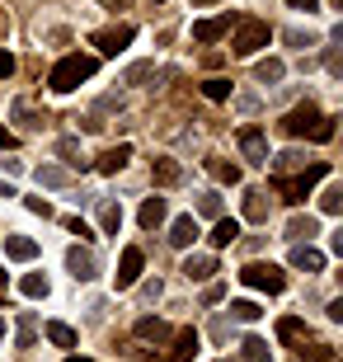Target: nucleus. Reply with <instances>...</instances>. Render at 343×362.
<instances>
[{"label": "nucleus", "instance_id": "1", "mask_svg": "<svg viewBox=\"0 0 343 362\" xmlns=\"http://www.w3.org/2000/svg\"><path fill=\"white\" fill-rule=\"evenodd\" d=\"M282 132L287 136H310V141H330L334 136V118H325L315 104H301L282 118Z\"/></svg>", "mask_w": 343, "mask_h": 362}, {"label": "nucleus", "instance_id": "2", "mask_svg": "<svg viewBox=\"0 0 343 362\" xmlns=\"http://www.w3.org/2000/svg\"><path fill=\"white\" fill-rule=\"evenodd\" d=\"M94 71H99V62L94 57H85V52H71V57H62L52 66V76H47V85H52L57 94H71L80 81H90Z\"/></svg>", "mask_w": 343, "mask_h": 362}, {"label": "nucleus", "instance_id": "3", "mask_svg": "<svg viewBox=\"0 0 343 362\" xmlns=\"http://www.w3.org/2000/svg\"><path fill=\"white\" fill-rule=\"evenodd\" d=\"M320 179H330V165L310 160L301 175H277V193H282L287 202H301V198H310V188H315Z\"/></svg>", "mask_w": 343, "mask_h": 362}, {"label": "nucleus", "instance_id": "4", "mask_svg": "<svg viewBox=\"0 0 343 362\" xmlns=\"http://www.w3.org/2000/svg\"><path fill=\"white\" fill-rule=\"evenodd\" d=\"M268 38H273V28H268L264 19H236V42H231V52L254 57L259 47H268Z\"/></svg>", "mask_w": 343, "mask_h": 362}, {"label": "nucleus", "instance_id": "5", "mask_svg": "<svg viewBox=\"0 0 343 362\" xmlns=\"http://www.w3.org/2000/svg\"><path fill=\"white\" fill-rule=\"evenodd\" d=\"M240 282L254 287V292H282V287H287V278H282L277 264H245V269H240Z\"/></svg>", "mask_w": 343, "mask_h": 362}, {"label": "nucleus", "instance_id": "6", "mask_svg": "<svg viewBox=\"0 0 343 362\" xmlns=\"http://www.w3.org/2000/svg\"><path fill=\"white\" fill-rule=\"evenodd\" d=\"M132 38H136V28H132V24H113V28H99V33H94L90 42H94V47H99L104 57H118Z\"/></svg>", "mask_w": 343, "mask_h": 362}, {"label": "nucleus", "instance_id": "7", "mask_svg": "<svg viewBox=\"0 0 343 362\" xmlns=\"http://www.w3.org/2000/svg\"><path fill=\"white\" fill-rule=\"evenodd\" d=\"M141 250H122V259H118V273H113V282H118V292H127V287H136V278H141Z\"/></svg>", "mask_w": 343, "mask_h": 362}, {"label": "nucleus", "instance_id": "8", "mask_svg": "<svg viewBox=\"0 0 343 362\" xmlns=\"http://www.w3.org/2000/svg\"><path fill=\"white\" fill-rule=\"evenodd\" d=\"M198 349H202L198 329H179L174 344H170V353H165V362H193V358H198Z\"/></svg>", "mask_w": 343, "mask_h": 362}, {"label": "nucleus", "instance_id": "9", "mask_svg": "<svg viewBox=\"0 0 343 362\" xmlns=\"http://www.w3.org/2000/svg\"><path fill=\"white\" fill-rule=\"evenodd\" d=\"M240 151H245V160L268 165V136L259 132V127H245V132H240Z\"/></svg>", "mask_w": 343, "mask_h": 362}, {"label": "nucleus", "instance_id": "10", "mask_svg": "<svg viewBox=\"0 0 343 362\" xmlns=\"http://www.w3.org/2000/svg\"><path fill=\"white\" fill-rule=\"evenodd\" d=\"M66 269H71V278H76V282H90L94 273H99V264H94L90 250H80V245H76V250H66Z\"/></svg>", "mask_w": 343, "mask_h": 362}, {"label": "nucleus", "instance_id": "11", "mask_svg": "<svg viewBox=\"0 0 343 362\" xmlns=\"http://www.w3.org/2000/svg\"><path fill=\"white\" fill-rule=\"evenodd\" d=\"M291 269H306V273H320L325 269V255H320L310 240H301V245H291Z\"/></svg>", "mask_w": 343, "mask_h": 362}, {"label": "nucleus", "instance_id": "12", "mask_svg": "<svg viewBox=\"0 0 343 362\" xmlns=\"http://www.w3.org/2000/svg\"><path fill=\"white\" fill-rule=\"evenodd\" d=\"M268 212H273V198L264 188H250L245 193V221H268Z\"/></svg>", "mask_w": 343, "mask_h": 362}, {"label": "nucleus", "instance_id": "13", "mask_svg": "<svg viewBox=\"0 0 343 362\" xmlns=\"http://www.w3.org/2000/svg\"><path fill=\"white\" fill-rule=\"evenodd\" d=\"M231 24H236L231 14H216V19H198V24H193V38H198V42H216Z\"/></svg>", "mask_w": 343, "mask_h": 362}, {"label": "nucleus", "instance_id": "14", "mask_svg": "<svg viewBox=\"0 0 343 362\" xmlns=\"http://www.w3.org/2000/svg\"><path fill=\"white\" fill-rule=\"evenodd\" d=\"M193 240H198V221H193V216H174V226H170V245H174V250H188Z\"/></svg>", "mask_w": 343, "mask_h": 362}, {"label": "nucleus", "instance_id": "15", "mask_svg": "<svg viewBox=\"0 0 343 362\" xmlns=\"http://www.w3.org/2000/svg\"><path fill=\"white\" fill-rule=\"evenodd\" d=\"M211 273H216V259H211V255H188L184 259V278L188 282H207Z\"/></svg>", "mask_w": 343, "mask_h": 362}, {"label": "nucleus", "instance_id": "16", "mask_svg": "<svg viewBox=\"0 0 343 362\" xmlns=\"http://www.w3.org/2000/svg\"><path fill=\"white\" fill-rule=\"evenodd\" d=\"M127 160H132V146H127V141H122V146H108L104 156H99V175H118Z\"/></svg>", "mask_w": 343, "mask_h": 362}, {"label": "nucleus", "instance_id": "17", "mask_svg": "<svg viewBox=\"0 0 343 362\" xmlns=\"http://www.w3.org/2000/svg\"><path fill=\"white\" fill-rule=\"evenodd\" d=\"M236 240H240V221H236V216H216V226H211V245L226 250V245H236Z\"/></svg>", "mask_w": 343, "mask_h": 362}, {"label": "nucleus", "instance_id": "18", "mask_svg": "<svg viewBox=\"0 0 343 362\" xmlns=\"http://www.w3.org/2000/svg\"><path fill=\"white\" fill-rule=\"evenodd\" d=\"M310 235H320V221H315V216H291V221H287V240L291 245L310 240Z\"/></svg>", "mask_w": 343, "mask_h": 362}, {"label": "nucleus", "instance_id": "19", "mask_svg": "<svg viewBox=\"0 0 343 362\" xmlns=\"http://www.w3.org/2000/svg\"><path fill=\"white\" fill-rule=\"evenodd\" d=\"M5 255L19 259V264H28V259L38 255V240H28V235H5Z\"/></svg>", "mask_w": 343, "mask_h": 362}, {"label": "nucleus", "instance_id": "20", "mask_svg": "<svg viewBox=\"0 0 343 362\" xmlns=\"http://www.w3.org/2000/svg\"><path fill=\"white\" fill-rule=\"evenodd\" d=\"M136 339H156V344H165V339H170V325L156 320V315H141V320H136Z\"/></svg>", "mask_w": 343, "mask_h": 362}, {"label": "nucleus", "instance_id": "21", "mask_svg": "<svg viewBox=\"0 0 343 362\" xmlns=\"http://www.w3.org/2000/svg\"><path fill=\"white\" fill-rule=\"evenodd\" d=\"M136 221H141L146 230H156L160 221H165V198H146V202H141V212H136Z\"/></svg>", "mask_w": 343, "mask_h": 362}, {"label": "nucleus", "instance_id": "22", "mask_svg": "<svg viewBox=\"0 0 343 362\" xmlns=\"http://www.w3.org/2000/svg\"><path fill=\"white\" fill-rule=\"evenodd\" d=\"M151 175H156V184H160V188H174L179 179H184V170H179L174 160H151Z\"/></svg>", "mask_w": 343, "mask_h": 362}, {"label": "nucleus", "instance_id": "23", "mask_svg": "<svg viewBox=\"0 0 343 362\" xmlns=\"http://www.w3.org/2000/svg\"><path fill=\"white\" fill-rule=\"evenodd\" d=\"M42 334L52 339L57 349H76V329H71V325H62V320H47V325H42Z\"/></svg>", "mask_w": 343, "mask_h": 362}, {"label": "nucleus", "instance_id": "24", "mask_svg": "<svg viewBox=\"0 0 343 362\" xmlns=\"http://www.w3.org/2000/svg\"><path fill=\"white\" fill-rule=\"evenodd\" d=\"M14 339H19V349H33V339H38V315H33V310H24V315H19Z\"/></svg>", "mask_w": 343, "mask_h": 362}, {"label": "nucleus", "instance_id": "25", "mask_svg": "<svg viewBox=\"0 0 343 362\" xmlns=\"http://www.w3.org/2000/svg\"><path fill=\"white\" fill-rule=\"evenodd\" d=\"M99 226H104V235H118L122 230V207L118 202H104V207H99Z\"/></svg>", "mask_w": 343, "mask_h": 362}, {"label": "nucleus", "instance_id": "26", "mask_svg": "<svg viewBox=\"0 0 343 362\" xmlns=\"http://www.w3.org/2000/svg\"><path fill=\"white\" fill-rule=\"evenodd\" d=\"M254 76H259V81H264V85H277V81H282V76H287V66H282L277 57H264V62L254 66Z\"/></svg>", "mask_w": 343, "mask_h": 362}, {"label": "nucleus", "instance_id": "27", "mask_svg": "<svg viewBox=\"0 0 343 362\" xmlns=\"http://www.w3.org/2000/svg\"><path fill=\"white\" fill-rule=\"evenodd\" d=\"M207 170H211L216 184H240V170H236V165H226V160H216V156L207 160Z\"/></svg>", "mask_w": 343, "mask_h": 362}, {"label": "nucleus", "instance_id": "28", "mask_svg": "<svg viewBox=\"0 0 343 362\" xmlns=\"http://www.w3.org/2000/svg\"><path fill=\"white\" fill-rule=\"evenodd\" d=\"M277 339H287V344H301V339H306V325L296 320V315H287V320H277Z\"/></svg>", "mask_w": 343, "mask_h": 362}, {"label": "nucleus", "instance_id": "29", "mask_svg": "<svg viewBox=\"0 0 343 362\" xmlns=\"http://www.w3.org/2000/svg\"><path fill=\"white\" fill-rule=\"evenodd\" d=\"M38 184L42 188H62V184H71V175L62 170V165H42V170H38Z\"/></svg>", "mask_w": 343, "mask_h": 362}, {"label": "nucleus", "instance_id": "30", "mask_svg": "<svg viewBox=\"0 0 343 362\" xmlns=\"http://www.w3.org/2000/svg\"><path fill=\"white\" fill-rule=\"evenodd\" d=\"M19 292L38 301V296H47V278H42V273H24V278H19Z\"/></svg>", "mask_w": 343, "mask_h": 362}, {"label": "nucleus", "instance_id": "31", "mask_svg": "<svg viewBox=\"0 0 343 362\" xmlns=\"http://www.w3.org/2000/svg\"><path fill=\"white\" fill-rule=\"evenodd\" d=\"M273 170H277V175H291V170H306V156H301V151H282V156L273 160Z\"/></svg>", "mask_w": 343, "mask_h": 362}, {"label": "nucleus", "instance_id": "32", "mask_svg": "<svg viewBox=\"0 0 343 362\" xmlns=\"http://www.w3.org/2000/svg\"><path fill=\"white\" fill-rule=\"evenodd\" d=\"M320 207H325V212H339L343 207V184H325V193H320Z\"/></svg>", "mask_w": 343, "mask_h": 362}, {"label": "nucleus", "instance_id": "33", "mask_svg": "<svg viewBox=\"0 0 343 362\" xmlns=\"http://www.w3.org/2000/svg\"><path fill=\"white\" fill-rule=\"evenodd\" d=\"M14 122H19V127H24V132H38V113H33V108L24 104V99H19V104H14Z\"/></svg>", "mask_w": 343, "mask_h": 362}, {"label": "nucleus", "instance_id": "34", "mask_svg": "<svg viewBox=\"0 0 343 362\" xmlns=\"http://www.w3.org/2000/svg\"><path fill=\"white\" fill-rule=\"evenodd\" d=\"M202 94L221 104V99H231V81H221V76H211V81H202Z\"/></svg>", "mask_w": 343, "mask_h": 362}, {"label": "nucleus", "instance_id": "35", "mask_svg": "<svg viewBox=\"0 0 343 362\" xmlns=\"http://www.w3.org/2000/svg\"><path fill=\"white\" fill-rule=\"evenodd\" d=\"M240 349H245V362H268V344L264 339H245Z\"/></svg>", "mask_w": 343, "mask_h": 362}, {"label": "nucleus", "instance_id": "36", "mask_svg": "<svg viewBox=\"0 0 343 362\" xmlns=\"http://www.w3.org/2000/svg\"><path fill=\"white\" fill-rule=\"evenodd\" d=\"M231 315H236V320H245V325H250V320H259L264 310L254 306V301H231Z\"/></svg>", "mask_w": 343, "mask_h": 362}, {"label": "nucleus", "instance_id": "37", "mask_svg": "<svg viewBox=\"0 0 343 362\" xmlns=\"http://www.w3.org/2000/svg\"><path fill=\"white\" fill-rule=\"evenodd\" d=\"M198 212L202 216H221V198H216V193H202V198H198Z\"/></svg>", "mask_w": 343, "mask_h": 362}, {"label": "nucleus", "instance_id": "38", "mask_svg": "<svg viewBox=\"0 0 343 362\" xmlns=\"http://www.w3.org/2000/svg\"><path fill=\"white\" fill-rule=\"evenodd\" d=\"M151 76H156V66H151V62H141V66L127 71V85H141V81H151Z\"/></svg>", "mask_w": 343, "mask_h": 362}, {"label": "nucleus", "instance_id": "39", "mask_svg": "<svg viewBox=\"0 0 343 362\" xmlns=\"http://www.w3.org/2000/svg\"><path fill=\"white\" fill-rule=\"evenodd\" d=\"M287 42H291V47H315V33H310V28H306V33H301V28H291Z\"/></svg>", "mask_w": 343, "mask_h": 362}, {"label": "nucleus", "instance_id": "40", "mask_svg": "<svg viewBox=\"0 0 343 362\" xmlns=\"http://www.w3.org/2000/svg\"><path fill=\"white\" fill-rule=\"evenodd\" d=\"M24 207H28L33 216H52V202H47V198H28Z\"/></svg>", "mask_w": 343, "mask_h": 362}, {"label": "nucleus", "instance_id": "41", "mask_svg": "<svg viewBox=\"0 0 343 362\" xmlns=\"http://www.w3.org/2000/svg\"><path fill=\"white\" fill-rule=\"evenodd\" d=\"M330 358H334V353L325 349V344H315V349H310V353H301V362H330Z\"/></svg>", "mask_w": 343, "mask_h": 362}, {"label": "nucleus", "instance_id": "42", "mask_svg": "<svg viewBox=\"0 0 343 362\" xmlns=\"http://www.w3.org/2000/svg\"><path fill=\"white\" fill-rule=\"evenodd\" d=\"M10 76H14V57L0 47V81H10Z\"/></svg>", "mask_w": 343, "mask_h": 362}, {"label": "nucleus", "instance_id": "43", "mask_svg": "<svg viewBox=\"0 0 343 362\" xmlns=\"http://www.w3.org/2000/svg\"><path fill=\"white\" fill-rule=\"evenodd\" d=\"M57 151H62V156H66V160H71V165H76V170H80V160H76V156H80V146H76V141H62V146H57Z\"/></svg>", "mask_w": 343, "mask_h": 362}, {"label": "nucleus", "instance_id": "44", "mask_svg": "<svg viewBox=\"0 0 343 362\" xmlns=\"http://www.w3.org/2000/svg\"><path fill=\"white\" fill-rule=\"evenodd\" d=\"M66 226H71V230H76V235H80V240H94V235H90V226H85V221H80V216H71V221H66Z\"/></svg>", "mask_w": 343, "mask_h": 362}, {"label": "nucleus", "instance_id": "45", "mask_svg": "<svg viewBox=\"0 0 343 362\" xmlns=\"http://www.w3.org/2000/svg\"><path fill=\"white\" fill-rule=\"evenodd\" d=\"M287 5H291V10H306V14H310V10L320 5V0H287Z\"/></svg>", "mask_w": 343, "mask_h": 362}, {"label": "nucleus", "instance_id": "46", "mask_svg": "<svg viewBox=\"0 0 343 362\" xmlns=\"http://www.w3.org/2000/svg\"><path fill=\"white\" fill-rule=\"evenodd\" d=\"M14 146V132H5V127H0V151H10Z\"/></svg>", "mask_w": 343, "mask_h": 362}, {"label": "nucleus", "instance_id": "47", "mask_svg": "<svg viewBox=\"0 0 343 362\" xmlns=\"http://www.w3.org/2000/svg\"><path fill=\"white\" fill-rule=\"evenodd\" d=\"M0 198H14V188L5 184V179H0Z\"/></svg>", "mask_w": 343, "mask_h": 362}, {"label": "nucleus", "instance_id": "48", "mask_svg": "<svg viewBox=\"0 0 343 362\" xmlns=\"http://www.w3.org/2000/svg\"><path fill=\"white\" fill-rule=\"evenodd\" d=\"M193 5H216V0H193Z\"/></svg>", "mask_w": 343, "mask_h": 362}, {"label": "nucleus", "instance_id": "49", "mask_svg": "<svg viewBox=\"0 0 343 362\" xmlns=\"http://www.w3.org/2000/svg\"><path fill=\"white\" fill-rule=\"evenodd\" d=\"M66 362H90V358H66Z\"/></svg>", "mask_w": 343, "mask_h": 362}, {"label": "nucleus", "instance_id": "50", "mask_svg": "<svg viewBox=\"0 0 343 362\" xmlns=\"http://www.w3.org/2000/svg\"><path fill=\"white\" fill-rule=\"evenodd\" d=\"M0 339H5V320H0Z\"/></svg>", "mask_w": 343, "mask_h": 362}, {"label": "nucleus", "instance_id": "51", "mask_svg": "<svg viewBox=\"0 0 343 362\" xmlns=\"http://www.w3.org/2000/svg\"><path fill=\"white\" fill-rule=\"evenodd\" d=\"M334 5H343V0H334Z\"/></svg>", "mask_w": 343, "mask_h": 362}, {"label": "nucleus", "instance_id": "52", "mask_svg": "<svg viewBox=\"0 0 343 362\" xmlns=\"http://www.w3.org/2000/svg\"><path fill=\"white\" fill-rule=\"evenodd\" d=\"M156 5H160V0H156Z\"/></svg>", "mask_w": 343, "mask_h": 362}]
</instances>
